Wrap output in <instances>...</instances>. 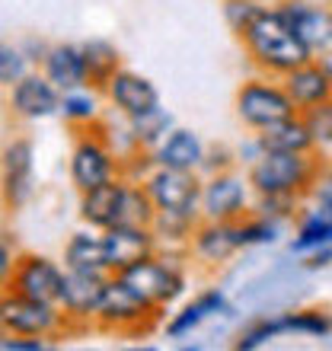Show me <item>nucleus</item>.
<instances>
[{"label": "nucleus", "instance_id": "nucleus-1", "mask_svg": "<svg viewBox=\"0 0 332 351\" xmlns=\"http://www.w3.org/2000/svg\"><path fill=\"white\" fill-rule=\"evenodd\" d=\"M243 45H246L249 58L259 67H265L268 74H291L294 67L313 61V55L307 51V45L297 38L294 26L287 23V16L278 7H259L246 29L240 32Z\"/></svg>", "mask_w": 332, "mask_h": 351}, {"label": "nucleus", "instance_id": "nucleus-2", "mask_svg": "<svg viewBox=\"0 0 332 351\" xmlns=\"http://www.w3.org/2000/svg\"><path fill=\"white\" fill-rule=\"evenodd\" d=\"M316 163L307 154L265 150L249 169V185L259 195H297L313 182Z\"/></svg>", "mask_w": 332, "mask_h": 351}, {"label": "nucleus", "instance_id": "nucleus-3", "mask_svg": "<svg viewBox=\"0 0 332 351\" xmlns=\"http://www.w3.org/2000/svg\"><path fill=\"white\" fill-rule=\"evenodd\" d=\"M237 115L252 131H265L287 119H294L297 106L291 102L285 86L265 84V80H249L237 93Z\"/></svg>", "mask_w": 332, "mask_h": 351}, {"label": "nucleus", "instance_id": "nucleus-4", "mask_svg": "<svg viewBox=\"0 0 332 351\" xmlns=\"http://www.w3.org/2000/svg\"><path fill=\"white\" fill-rule=\"evenodd\" d=\"M115 275H119L121 281L141 297V300H147L150 306L173 304L185 287V278H182L179 268L169 265V262L150 259V256L147 259H141V262H134V265H128V268H121V271H115Z\"/></svg>", "mask_w": 332, "mask_h": 351}, {"label": "nucleus", "instance_id": "nucleus-5", "mask_svg": "<svg viewBox=\"0 0 332 351\" xmlns=\"http://www.w3.org/2000/svg\"><path fill=\"white\" fill-rule=\"evenodd\" d=\"M61 329V313L55 304L45 300H32L23 294H7L0 300V332L3 335H32V339H45V335Z\"/></svg>", "mask_w": 332, "mask_h": 351}, {"label": "nucleus", "instance_id": "nucleus-6", "mask_svg": "<svg viewBox=\"0 0 332 351\" xmlns=\"http://www.w3.org/2000/svg\"><path fill=\"white\" fill-rule=\"evenodd\" d=\"M150 202L157 211H182V214H195L202 204V182L192 169H169L160 167L157 173L150 176L147 182Z\"/></svg>", "mask_w": 332, "mask_h": 351}, {"label": "nucleus", "instance_id": "nucleus-7", "mask_svg": "<svg viewBox=\"0 0 332 351\" xmlns=\"http://www.w3.org/2000/svg\"><path fill=\"white\" fill-rule=\"evenodd\" d=\"M281 13L294 26L297 38L307 45L310 55H332V10L307 0H285Z\"/></svg>", "mask_w": 332, "mask_h": 351}, {"label": "nucleus", "instance_id": "nucleus-8", "mask_svg": "<svg viewBox=\"0 0 332 351\" xmlns=\"http://www.w3.org/2000/svg\"><path fill=\"white\" fill-rule=\"evenodd\" d=\"M13 291L32 300H45V304H61V287H64V271L48 262L45 256H23L13 265Z\"/></svg>", "mask_w": 332, "mask_h": 351}, {"label": "nucleus", "instance_id": "nucleus-9", "mask_svg": "<svg viewBox=\"0 0 332 351\" xmlns=\"http://www.w3.org/2000/svg\"><path fill=\"white\" fill-rule=\"evenodd\" d=\"M157 306H150L147 300H141L134 291H131L119 275L106 281V294H102V304L96 310V319H99L106 329H134L141 326V319H147Z\"/></svg>", "mask_w": 332, "mask_h": 351}, {"label": "nucleus", "instance_id": "nucleus-10", "mask_svg": "<svg viewBox=\"0 0 332 351\" xmlns=\"http://www.w3.org/2000/svg\"><path fill=\"white\" fill-rule=\"evenodd\" d=\"M246 211V182L233 173H221L202 185V214L208 221H240Z\"/></svg>", "mask_w": 332, "mask_h": 351}, {"label": "nucleus", "instance_id": "nucleus-11", "mask_svg": "<svg viewBox=\"0 0 332 351\" xmlns=\"http://www.w3.org/2000/svg\"><path fill=\"white\" fill-rule=\"evenodd\" d=\"M109 99L115 102V109L128 119H141L160 109V93L147 77L131 74V71H115L109 84Z\"/></svg>", "mask_w": 332, "mask_h": 351}, {"label": "nucleus", "instance_id": "nucleus-12", "mask_svg": "<svg viewBox=\"0 0 332 351\" xmlns=\"http://www.w3.org/2000/svg\"><path fill=\"white\" fill-rule=\"evenodd\" d=\"M29 195H32V144L26 138H16L3 150V198L10 208H23Z\"/></svg>", "mask_w": 332, "mask_h": 351}, {"label": "nucleus", "instance_id": "nucleus-13", "mask_svg": "<svg viewBox=\"0 0 332 351\" xmlns=\"http://www.w3.org/2000/svg\"><path fill=\"white\" fill-rule=\"evenodd\" d=\"M102 240H106V265H109V271H121V268H128L150 256L154 230L150 227H109Z\"/></svg>", "mask_w": 332, "mask_h": 351}, {"label": "nucleus", "instance_id": "nucleus-14", "mask_svg": "<svg viewBox=\"0 0 332 351\" xmlns=\"http://www.w3.org/2000/svg\"><path fill=\"white\" fill-rule=\"evenodd\" d=\"M106 281L109 278L102 271H74L67 268L64 287H61V306L67 316H96L106 294Z\"/></svg>", "mask_w": 332, "mask_h": 351}, {"label": "nucleus", "instance_id": "nucleus-15", "mask_svg": "<svg viewBox=\"0 0 332 351\" xmlns=\"http://www.w3.org/2000/svg\"><path fill=\"white\" fill-rule=\"evenodd\" d=\"M10 106H13V112L23 115V119H48V115L61 112V96H58V86L51 84L48 77L26 74L13 86Z\"/></svg>", "mask_w": 332, "mask_h": 351}, {"label": "nucleus", "instance_id": "nucleus-16", "mask_svg": "<svg viewBox=\"0 0 332 351\" xmlns=\"http://www.w3.org/2000/svg\"><path fill=\"white\" fill-rule=\"evenodd\" d=\"M192 250L202 262H224L243 250L240 221H208L192 230Z\"/></svg>", "mask_w": 332, "mask_h": 351}, {"label": "nucleus", "instance_id": "nucleus-17", "mask_svg": "<svg viewBox=\"0 0 332 351\" xmlns=\"http://www.w3.org/2000/svg\"><path fill=\"white\" fill-rule=\"evenodd\" d=\"M115 167H112V154L102 147L99 141H80L71 154V179L80 192H90L96 185L109 182Z\"/></svg>", "mask_w": 332, "mask_h": 351}, {"label": "nucleus", "instance_id": "nucleus-18", "mask_svg": "<svg viewBox=\"0 0 332 351\" xmlns=\"http://www.w3.org/2000/svg\"><path fill=\"white\" fill-rule=\"evenodd\" d=\"M285 93L291 96V102L297 106V112L310 109L316 102H323L332 96V80L326 74V64H307L294 67L291 74H285Z\"/></svg>", "mask_w": 332, "mask_h": 351}, {"label": "nucleus", "instance_id": "nucleus-19", "mask_svg": "<svg viewBox=\"0 0 332 351\" xmlns=\"http://www.w3.org/2000/svg\"><path fill=\"white\" fill-rule=\"evenodd\" d=\"M121 189L125 182H109L96 185L90 192H83V202H80V217L90 227H99V230H109L119 223V204H121Z\"/></svg>", "mask_w": 332, "mask_h": 351}, {"label": "nucleus", "instance_id": "nucleus-20", "mask_svg": "<svg viewBox=\"0 0 332 351\" xmlns=\"http://www.w3.org/2000/svg\"><path fill=\"white\" fill-rule=\"evenodd\" d=\"M204 160V144L202 138L189 128L169 131V138H163V144L157 147V163L169 169H198Z\"/></svg>", "mask_w": 332, "mask_h": 351}, {"label": "nucleus", "instance_id": "nucleus-21", "mask_svg": "<svg viewBox=\"0 0 332 351\" xmlns=\"http://www.w3.org/2000/svg\"><path fill=\"white\" fill-rule=\"evenodd\" d=\"M45 77L58 90H77L86 84V58L77 45H55L45 55Z\"/></svg>", "mask_w": 332, "mask_h": 351}, {"label": "nucleus", "instance_id": "nucleus-22", "mask_svg": "<svg viewBox=\"0 0 332 351\" xmlns=\"http://www.w3.org/2000/svg\"><path fill=\"white\" fill-rule=\"evenodd\" d=\"M259 144H262V150L307 154V150L313 147V138H310V131H307L304 119H300V115H294V119L281 121V125H275V128L259 131Z\"/></svg>", "mask_w": 332, "mask_h": 351}, {"label": "nucleus", "instance_id": "nucleus-23", "mask_svg": "<svg viewBox=\"0 0 332 351\" xmlns=\"http://www.w3.org/2000/svg\"><path fill=\"white\" fill-rule=\"evenodd\" d=\"M217 310H224V294L221 291H204V294H198L192 304L182 306V310L166 323V335H169V339H182V335H189L195 326H202L204 319L211 313H217Z\"/></svg>", "mask_w": 332, "mask_h": 351}, {"label": "nucleus", "instance_id": "nucleus-24", "mask_svg": "<svg viewBox=\"0 0 332 351\" xmlns=\"http://www.w3.org/2000/svg\"><path fill=\"white\" fill-rule=\"evenodd\" d=\"M64 265L74 271H109L106 265V240L90 233H74L64 250Z\"/></svg>", "mask_w": 332, "mask_h": 351}, {"label": "nucleus", "instance_id": "nucleus-25", "mask_svg": "<svg viewBox=\"0 0 332 351\" xmlns=\"http://www.w3.org/2000/svg\"><path fill=\"white\" fill-rule=\"evenodd\" d=\"M83 58H86V80L90 84H109L112 74L119 71V51L109 42L83 45Z\"/></svg>", "mask_w": 332, "mask_h": 351}, {"label": "nucleus", "instance_id": "nucleus-26", "mask_svg": "<svg viewBox=\"0 0 332 351\" xmlns=\"http://www.w3.org/2000/svg\"><path fill=\"white\" fill-rule=\"evenodd\" d=\"M332 243V221L326 217L323 211H313L300 223V230H297V240L291 243V250L294 252H313V250H323Z\"/></svg>", "mask_w": 332, "mask_h": 351}, {"label": "nucleus", "instance_id": "nucleus-27", "mask_svg": "<svg viewBox=\"0 0 332 351\" xmlns=\"http://www.w3.org/2000/svg\"><path fill=\"white\" fill-rule=\"evenodd\" d=\"M310 138H313V147H332V96L323 102H316L310 109L300 112Z\"/></svg>", "mask_w": 332, "mask_h": 351}, {"label": "nucleus", "instance_id": "nucleus-28", "mask_svg": "<svg viewBox=\"0 0 332 351\" xmlns=\"http://www.w3.org/2000/svg\"><path fill=\"white\" fill-rule=\"evenodd\" d=\"M281 326H285V332H304V335H316V339H323V335L332 332L329 316L320 313V310L287 313V316H281Z\"/></svg>", "mask_w": 332, "mask_h": 351}, {"label": "nucleus", "instance_id": "nucleus-29", "mask_svg": "<svg viewBox=\"0 0 332 351\" xmlns=\"http://www.w3.org/2000/svg\"><path fill=\"white\" fill-rule=\"evenodd\" d=\"M131 125H134V138H138L141 144H157L160 138H166V131H169L173 119H169L163 109H157V112H150V115L131 119Z\"/></svg>", "mask_w": 332, "mask_h": 351}, {"label": "nucleus", "instance_id": "nucleus-30", "mask_svg": "<svg viewBox=\"0 0 332 351\" xmlns=\"http://www.w3.org/2000/svg\"><path fill=\"white\" fill-rule=\"evenodd\" d=\"M285 332V326H281V319H262V323H252L246 329V332L237 339V348L240 351H252V348H262V345H268L275 335Z\"/></svg>", "mask_w": 332, "mask_h": 351}, {"label": "nucleus", "instance_id": "nucleus-31", "mask_svg": "<svg viewBox=\"0 0 332 351\" xmlns=\"http://www.w3.org/2000/svg\"><path fill=\"white\" fill-rule=\"evenodd\" d=\"M26 77V58L16 48L0 45V86H16Z\"/></svg>", "mask_w": 332, "mask_h": 351}, {"label": "nucleus", "instance_id": "nucleus-32", "mask_svg": "<svg viewBox=\"0 0 332 351\" xmlns=\"http://www.w3.org/2000/svg\"><path fill=\"white\" fill-rule=\"evenodd\" d=\"M259 13V3L256 0H227L224 3V16H227V26L240 36L243 29L252 23V16Z\"/></svg>", "mask_w": 332, "mask_h": 351}, {"label": "nucleus", "instance_id": "nucleus-33", "mask_svg": "<svg viewBox=\"0 0 332 351\" xmlns=\"http://www.w3.org/2000/svg\"><path fill=\"white\" fill-rule=\"evenodd\" d=\"M278 227L268 217H259V221H243L240 223V237H243V246H252V243H272L275 240Z\"/></svg>", "mask_w": 332, "mask_h": 351}, {"label": "nucleus", "instance_id": "nucleus-34", "mask_svg": "<svg viewBox=\"0 0 332 351\" xmlns=\"http://www.w3.org/2000/svg\"><path fill=\"white\" fill-rule=\"evenodd\" d=\"M61 112H64L67 119H74V121H90L93 115H96V102H93L90 96L71 93V96H64V102H61Z\"/></svg>", "mask_w": 332, "mask_h": 351}, {"label": "nucleus", "instance_id": "nucleus-35", "mask_svg": "<svg viewBox=\"0 0 332 351\" xmlns=\"http://www.w3.org/2000/svg\"><path fill=\"white\" fill-rule=\"evenodd\" d=\"M45 342L32 339V335H3L0 339V351H42Z\"/></svg>", "mask_w": 332, "mask_h": 351}, {"label": "nucleus", "instance_id": "nucleus-36", "mask_svg": "<svg viewBox=\"0 0 332 351\" xmlns=\"http://www.w3.org/2000/svg\"><path fill=\"white\" fill-rule=\"evenodd\" d=\"M13 265H16V262H13V250H10V243L0 237V285L13 275Z\"/></svg>", "mask_w": 332, "mask_h": 351}, {"label": "nucleus", "instance_id": "nucleus-37", "mask_svg": "<svg viewBox=\"0 0 332 351\" xmlns=\"http://www.w3.org/2000/svg\"><path fill=\"white\" fill-rule=\"evenodd\" d=\"M329 259H332V243H329V246H326L323 252L316 250V256H313V259H310V262H307V268H323Z\"/></svg>", "mask_w": 332, "mask_h": 351}, {"label": "nucleus", "instance_id": "nucleus-38", "mask_svg": "<svg viewBox=\"0 0 332 351\" xmlns=\"http://www.w3.org/2000/svg\"><path fill=\"white\" fill-rule=\"evenodd\" d=\"M320 211H323L326 217L332 221V185H326L323 192H320Z\"/></svg>", "mask_w": 332, "mask_h": 351}, {"label": "nucleus", "instance_id": "nucleus-39", "mask_svg": "<svg viewBox=\"0 0 332 351\" xmlns=\"http://www.w3.org/2000/svg\"><path fill=\"white\" fill-rule=\"evenodd\" d=\"M326 74H329V80H332V64H326Z\"/></svg>", "mask_w": 332, "mask_h": 351}, {"label": "nucleus", "instance_id": "nucleus-40", "mask_svg": "<svg viewBox=\"0 0 332 351\" xmlns=\"http://www.w3.org/2000/svg\"><path fill=\"white\" fill-rule=\"evenodd\" d=\"M256 3H268V0H256Z\"/></svg>", "mask_w": 332, "mask_h": 351}]
</instances>
